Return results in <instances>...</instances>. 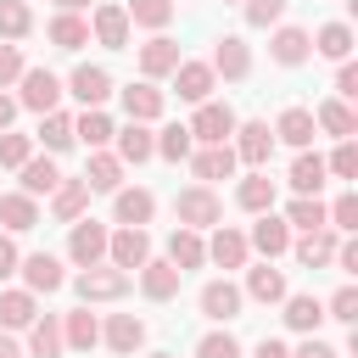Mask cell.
Instances as JSON below:
<instances>
[{
  "instance_id": "obj_1",
  "label": "cell",
  "mask_w": 358,
  "mask_h": 358,
  "mask_svg": "<svg viewBox=\"0 0 358 358\" xmlns=\"http://www.w3.org/2000/svg\"><path fill=\"white\" fill-rule=\"evenodd\" d=\"M173 218H179V229H207V224L224 218V201H218L207 185H190V190L173 196Z\"/></svg>"
},
{
  "instance_id": "obj_2",
  "label": "cell",
  "mask_w": 358,
  "mask_h": 358,
  "mask_svg": "<svg viewBox=\"0 0 358 358\" xmlns=\"http://www.w3.org/2000/svg\"><path fill=\"white\" fill-rule=\"evenodd\" d=\"M185 129H190V140H201V145H229V134H235V112L218 106V101H201L196 117H190Z\"/></svg>"
},
{
  "instance_id": "obj_3",
  "label": "cell",
  "mask_w": 358,
  "mask_h": 358,
  "mask_svg": "<svg viewBox=\"0 0 358 358\" xmlns=\"http://www.w3.org/2000/svg\"><path fill=\"white\" fill-rule=\"evenodd\" d=\"M67 257H73L78 268H95V263L106 257V224H95V218H73V235H67Z\"/></svg>"
},
{
  "instance_id": "obj_4",
  "label": "cell",
  "mask_w": 358,
  "mask_h": 358,
  "mask_svg": "<svg viewBox=\"0 0 358 358\" xmlns=\"http://www.w3.org/2000/svg\"><path fill=\"white\" fill-rule=\"evenodd\" d=\"M22 95H17V106H34V112H56V101H62V78L56 73H45V67H22Z\"/></svg>"
},
{
  "instance_id": "obj_5",
  "label": "cell",
  "mask_w": 358,
  "mask_h": 358,
  "mask_svg": "<svg viewBox=\"0 0 358 358\" xmlns=\"http://www.w3.org/2000/svg\"><path fill=\"white\" fill-rule=\"evenodd\" d=\"M106 257H112V268H145L151 263V235L145 229H117V235H106Z\"/></svg>"
},
{
  "instance_id": "obj_6",
  "label": "cell",
  "mask_w": 358,
  "mask_h": 358,
  "mask_svg": "<svg viewBox=\"0 0 358 358\" xmlns=\"http://www.w3.org/2000/svg\"><path fill=\"white\" fill-rule=\"evenodd\" d=\"M123 291H129V274H123V268H101V263H95V268L78 274V296H84V302H112V296H123Z\"/></svg>"
},
{
  "instance_id": "obj_7",
  "label": "cell",
  "mask_w": 358,
  "mask_h": 358,
  "mask_svg": "<svg viewBox=\"0 0 358 358\" xmlns=\"http://www.w3.org/2000/svg\"><path fill=\"white\" fill-rule=\"evenodd\" d=\"M235 134H241V140L229 145V151H235V162H252V168H263V162H268V151H274V134H268V123H235Z\"/></svg>"
},
{
  "instance_id": "obj_8",
  "label": "cell",
  "mask_w": 358,
  "mask_h": 358,
  "mask_svg": "<svg viewBox=\"0 0 358 358\" xmlns=\"http://www.w3.org/2000/svg\"><path fill=\"white\" fill-rule=\"evenodd\" d=\"M268 56H274L280 67H302V62L313 56V39H308V28H280V34L268 39Z\"/></svg>"
},
{
  "instance_id": "obj_9",
  "label": "cell",
  "mask_w": 358,
  "mask_h": 358,
  "mask_svg": "<svg viewBox=\"0 0 358 358\" xmlns=\"http://www.w3.org/2000/svg\"><path fill=\"white\" fill-rule=\"evenodd\" d=\"M173 73H179V78H173V90H179V101H196V106H201V101L213 95V78H218V73H213L207 62H179Z\"/></svg>"
},
{
  "instance_id": "obj_10",
  "label": "cell",
  "mask_w": 358,
  "mask_h": 358,
  "mask_svg": "<svg viewBox=\"0 0 358 358\" xmlns=\"http://www.w3.org/2000/svg\"><path fill=\"white\" fill-rule=\"evenodd\" d=\"M246 246H257L263 257H280V252H291V224L274 218V213H263V218L252 224V241H246Z\"/></svg>"
},
{
  "instance_id": "obj_11",
  "label": "cell",
  "mask_w": 358,
  "mask_h": 358,
  "mask_svg": "<svg viewBox=\"0 0 358 358\" xmlns=\"http://www.w3.org/2000/svg\"><path fill=\"white\" fill-rule=\"evenodd\" d=\"M17 268H22L28 291H62V285H67V274H62V263H56L50 252H34V257H22Z\"/></svg>"
},
{
  "instance_id": "obj_12",
  "label": "cell",
  "mask_w": 358,
  "mask_h": 358,
  "mask_svg": "<svg viewBox=\"0 0 358 358\" xmlns=\"http://www.w3.org/2000/svg\"><path fill=\"white\" fill-rule=\"evenodd\" d=\"M90 34H95L106 50H123V45H129V11H123V6H101L95 22H90Z\"/></svg>"
},
{
  "instance_id": "obj_13",
  "label": "cell",
  "mask_w": 358,
  "mask_h": 358,
  "mask_svg": "<svg viewBox=\"0 0 358 358\" xmlns=\"http://www.w3.org/2000/svg\"><path fill=\"white\" fill-rule=\"evenodd\" d=\"M73 95L84 101V112H101V101L112 95V73L106 67H78L73 73Z\"/></svg>"
},
{
  "instance_id": "obj_14",
  "label": "cell",
  "mask_w": 358,
  "mask_h": 358,
  "mask_svg": "<svg viewBox=\"0 0 358 358\" xmlns=\"http://www.w3.org/2000/svg\"><path fill=\"white\" fill-rule=\"evenodd\" d=\"M324 173H330V168H324L319 151H296V162H291V190H296V196H319V190H324Z\"/></svg>"
},
{
  "instance_id": "obj_15",
  "label": "cell",
  "mask_w": 358,
  "mask_h": 358,
  "mask_svg": "<svg viewBox=\"0 0 358 358\" xmlns=\"http://www.w3.org/2000/svg\"><path fill=\"white\" fill-rule=\"evenodd\" d=\"M168 263H173L179 274L201 268V263H207V241H201L196 229H173V241H168Z\"/></svg>"
},
{
  "instance_id": "obj_16",
  "label": "cell",
  "mask_w": 358,
  "mask_h": 358,
  "mask_svg": "<svg viewBox=\"0 0 358 358\" xmlns=\"http://www.w3.org/2000/svg\"><path fill=\"white\" fill-rule=\"evenodd\" d=\"M246 252H252L246 235H241V229H224V224H218V235L207 241V257H213L218 268H246Z\"/></svg>"
},
{
  "instance_id": "obj_17",
  "label": "cell",
  "mask_w": 358,
  "mask_h": 358,
  "mask_svg": "<svg viewBox=\"0 0 358 358\" xmlns=\"http://www.w3.org/2000/svg\"><path fill=\"white\" fill-rule=\"evenodd\" d=\"M201 313L207 319H235L241 313V285H229V280H213V285H201Z\"/></svg>"
},
{
  "instance_id": "obj_18",
  "label": "cell",
  "mask_w": 358,
  "mask_h": 358,
  "mask_svg": "<svg viewBox=\"0 0 358 358\" xmlns=\"http://www.w3.org/2000/svg\"><path fill=\"white\" fill-rule=\"evenodd\" d=\"M173 67H179V45H173V39L157 34V39L140 45V73H145V78H162V73H173Z\"/></svg>"
},
{
  "instance_id": "obj_19",
  "label": "cell",
  "mask_w": 358,
  "mask_h": 358,
  "mask_svg": "<svg viewBox=\"0 0 358 358\" xmlns=\"http://www.w3.org/2000/svg\"><path fill=\"white\" fill-rule=\"evenodd\" d=\"M213 73H224V78H246V73H252V50H246L235 34H224L218 50H213Z\"/></svg>"
},
{
  "instance_id": "obj_20",
  "label": "cell",
  "mask_w": 358,
  "mask_h": 358,
  "mask_svg": "<svg viewBox=\"0 0 358 358\" xmlns=\"http://www.w3.org/2000/svg\"><path fill=\"white\" fill-rule=\"evenodd\" d=\"M336 229H308L302 241H296V263H308V268H324V263H336Z\"/></svg>"
},
{
  "instance_id": "obj_21",
  "label": "cell",
  "mask_w": 358,
  "mask_h": 358,
  "mask_svg": "<svg viewBox=\"0 0 358 358\" xmlns=\"http://www.w3.org/2000/svg\"><path fill=\"white\" fill-rule=\"evenodd\" d=\"M274 134H280L285 145L308 151V140H313V112H308V106H285V112H280V123H274Z\"/></svg>"
},
{
  "instance_id": "obj_22",
  "label": "cell",
  "mask_w": 358,
  "mask_h": 358,
  "mask_svg": "<svg viewBox=\"0 0 358 358\" xmlns=\"http://www.w3.org/2000/svg\"><path fill=\"white\" fill-rule=\"evenodd\" d=\"M190 168H196V179H207V185H213V179H229V173H235V151H229V145H201V151L190 157Z\"/></svg>"
},
{
  "instance_id": "obj_23",
  "label": "cell",
  "mask_w": 358,
  "mask_h": 358,
  "mask_svg": "<svg viewBox=\"0 0 358 358\" xmlns=\"http://www.w3.org/2000/svg\"><path fill=\"white\" fill-rule=\"evenodd\" d=\"M84 201H90V185H84V179H62V185L50 190V213H56L62 224H73V218L84 213Z\"/></svg>"
},
{
  "instance_id": "obj_24",
  "label": "cell",
  "mask_w": 358,
  "mask_h": 358,
  "mask_svg": "<svg viewBox=\"0 0 358 358\" xmlns=\"http://www.w3.org/2000/svg\"><path fill=\"white\" fill-rule=\"evenodd\" d=\"M112 196H117V224H123V229H140V224L157 213V196H151V190H112Z\"/></svg>"
},
{
  "instance_id": "obj_25",
  "label": "cell",
  "mask_w": 358,
  "mask_h": 358,
  "mask_svg": "<svg viewBox=\"0 0 358 358\" xmlns=\"http://www.w3.org/2000/svg\"><path fill=\"white\" fill-rule=\"evenodd\" d=\"M179 280H185V274H179L173 263H145V268H140V291H145L151 302H168V296L179 291Z\"/></svg>"
},
{
  "instance_id": "obj_26",
  "label": "cell",
  "mask_w": 358,
  "mask_h": 358,
  "mask_svg": "<svg viewBox=\"0 0 358 358\" xmlns=\"http://www.w3.org/2000/svg\"><path fill=\"white\" fill-rule=\"evenodd\" d=\"M101 336H106V347H112V352H134V347L145 341V324H140L134 313H112Z\"/></svg>"
},
{
  "instance_id": "obj_27",
  "label": "cell",
  "mask_w": 358,
  "mask_h": 358,
  "mask_svg": "<svg viewBox=\"0 0 358 358\" xmlns=\"http://www.w3.org/2000/svg\"><path fill=\"white\" fill-rule=\"evenodd\" d=\"M34 319H39L34 291H0V324H6V330H28Z\"/></svg>"
},
{
  "instance_id": "obj_28",
  "label": "cell",
  "mask_w": 358,
  "mask_h": 358,
  "mask_svg": "<svg viewBox=\"0 0 358 358\" xmlns=\"http://www.w3.org/2000/svg\"><path fill=\"white\" fill-rule=\"evenodd\" d=\"M313 129H324V134H336V140H352L358 117H352V106H347V101H324V106L313 112Z\"/></svg>"
},
{
  "instance_id": "obj_29",
  "label": "cell",
  "mask_w": 358,
  "mask_h": 358,
  "mask_svg": "<svg viewBox=\"0 0 358 358\" xmlns=\"http://www.w3.org/2000/svg\"><path fill=\"white\" fill-rule=\"evenodd\" d=\"M56 185H62V173H56L50 157H28L22 162V196H50Z\"/></svg>"
},
{
  "instance_id": "obj_30",
  "label": "cell",
  "mask_w": 358,
  "mask_h": 358,
  "mask_svg": "<svg viewBox=\"0 0 358 358\" xmlns=\"http://www.w3.org/2000/svg\"><path fill=\"white\" fill-rule=\"evenodd\" d=\"M235 201H241L246 213H268V207H274V179H268L263 168H257V173H246V179H241V190H235Z\"/></svg>"
},
{
  "instance_id": "obj_31",
  "label": "cell",
  "mask_w": 358,
  "mask_h": 358,
  "mask_svg": "<svg viewBox=\"0 0 358 358\" xmlns=\"http://www.w3.org/2000/svg\"><path fill=\"white\" fill-rule=\"evenodd\" d=\"M50 45H56V50H78V45H90V22L73 17V11L50 17Z\"/></svg>"
},
{
  "instance_id": "obj_32",
  "label": "cell",
  "mask_w": 358,
  "mask_h": 358,
  "mask_svg": "<svg viewBox=\"0 0 358 358\" xmlns=\"http://www.w3.org/2000/svg\"><path fill=\"white\" fill-rule=\"evenodd\" d=\"M123 106H129L134 123H151V117L162 112V90H157V84H129V90H123Z\"/></svg>"
},
{
  "instance_id": "obj_33",
  "label": "cell",
  "mask_w": 358,
  "mask_h": 358,
  "mask_svg": "<svg viewBox=\"0 0 358 358\" xmlns=\"http://www.w3.org/2000/svg\"><path fill=\"white\" fill-rule=\"evenodd\" d=\"M84 185H90V190H123V162L106 157V151H95L90 168H84Z\"/></svg>"
},
{
  "instance_id": "obj_34",
  "label": "cell",
  "mask_w": 358,
  "mask_h": 358,
  "mask_svg": "<svg viewBox=\"0 0 358 358\" xmlns=\"http://www.w3.org/2000/svg\"><path fill=\"white\" fill-rule=\"evenodd\" d=\"M285 224H296V229L308 235V229H330V213H324L319 196H296V201L285 207Z\"/></svg>"
},
{
  "instance_id": "obj_35",
  "label": "cell",
  "mask_w": 358,
  "mask_h": 358,
  "mask_svg": "<svg viewBox=\"0 0 358 358\" xmlns=\"http://www.w3.org/2000/svg\"><path fill=\"white\" fill-rule=\"evenodd\" d=\"M62 341H67V347H78V352H90V347L101 341L95 313H84V308H78V313H67V319H62Z\"/></svg>"
},
{
  "instance_id": "obj_36",
  "label": "cell",
  "mask_w": 358,
  "mask_h": 358,
  "mask_svg": "<svg viewBox=\"0 0 358 358\" xmlns=\"http://www.w3.org/2000/svg\"><path fill=\"white\" fill-rule=\"evenodd\" d=\"M28 330H34V336H28V347H34V358H62V347H67V341H62V324H56V313H45V319H34Z\"/></svg>"
},
{
  "instance_id": "obj_37",
  "label": "cell",
  "mask_w": 358,
  "mask_h": 358,
  "mask_svg": "<svg viewBox=\"0 0 358 358\" xmlns=\"http://www.w3.org/2000/svg\"><path fill=\"white\" fill-rule=\"evenodd\" d=\"M313 50L330 56V62H347V56H352V28H347V22H324L319 39H313Z\"/></svg>"
},
{
  "instance_id": "obj_38",
  "label": "cell",
  "mask_w": 358,
  "mask_h": 358,
  "mask_svg": "<svg viewBox=\"0 0 358 358\" xmlns=\"http://www.w3.org/2000/svg\"><path fill=\"white\" fill-rule=\"evenodd\" d=\"M157 151V140L145 134V123H129V129H117V162H145Z\"/></svg>"
},
{
  "instance_id": "obj_39",
  "label": "cell",
  "mask_w": 358,
  "mask_h": 358,
  "mask_svg": "<svg viewBox=\"0 0 358 358\" xmlns=\"http://www.w3.org/2000/svg\"><path fill=\"white\" fill-rule=\"evenodd\" d=\"M0 224L6 229H34L39 224V207H34V196H0Z\"/></svg>"
},
{
  "instance_id": "obj_40",
  "label": "cell",
  "mask_w": 358,
  "mask_h": 358,
  "mask_svg": "<svg viewBox=\"0 0 358 358\" xmlns=\"http://www.w3.org/2000/svg\"><path fill=\"white\" fill-rule=\"evenodd\" d=\"M246 296H257V302H285V274L280 268H252L246 274Z\"/></svg>"
},
{
  "instance_id": "obj_41",
  "label": "cell",
  "mask_w": 358,
  "mask_h": 358,
  "mask_svg": "<svg viewBox=\"0 0 358 358\" xmlns=\"http://www.w3.org/2000/svg\"><path fill=\"white\" fill-rule=\"evenodd\" d=\"M319 319H324L319 296H285V324L291 330H319Z\"/></svg>"
},
{
  "instance_id": "obj_42",
  "label": "cell",
  "mask_w": 358,
  "mask_h": 358,
  "mask_svg": "<svg viewBox=\"0 0 358 358\" xmlns=\"http://www.w3.org/2000/svg\"><path fill=\"white\" fill-rule=\"evenodd\" d=\"M123 11H129V22H140V28H168V22H173V0H129Z\"/></svg>"
},
{
  "instance_id": "obj_43",
  "label": "cell",
  "mask_w": 358,
  "mask_h": 358,
  "mask_svg": "<svg viewBox=\"0 0 358 358\" xmlns=\"http://www.w3.org/2000/svg\"><path fill=\"white\" fill-rule=\"evenodd\" d=\"M39 140L50 145V151H67L78 134H73V117L67 112H45V123H39Z\"/></svg>"
},
{
  "instance_id": "obj_44",
  "label": "cell",
  "mask_w": 358,
  "mask_h": 358,
  "mask_svg": "<svg viewBox=\"0 0 358 358\" xmlns=\"http://www.w3.org/2000/svg\"><path fill=\"white\" fill-rule=\"evenodd\" d=\"M190 145H196V140H190V129H185V123H168V129L157 134V151H162L168 162H185V157H190Z\"/></svg>"
},
{
  "instance_id": "obj_45",
  "label": "cell",
  "mask_w": 358,
  "mask_h": 358,
  "mask_svg": "<svg viewBox=\"0 0 358 358\" xmlns=\"http://www.w3.org/2000/svg\"><path fill=\"white\" fill-rule=\"evenodd\" d=\"M28 28H34V11H28L22 0H0V34H6V39H22Z\"/></svg>"
},
{
  "instance_id": "obj_46",
  "label": "cell",
  "mask_w": 358,
  "mask_h": 358,
  "mask_svg": "<svg viewBox=\"0 0 358 358\" xmlns=\"http://www.w3.org/2000/svg\"><path fill=\"white\" fill-rule=\"evenodd\" d=\"M73 134H84L90 145H106V140H112L117 129H112V117H106V112H84V117L73 123Z\"/></svg>"
},
{
  "instance_id": "obj_47",
  "label": "cell",
  "mask_w": 358,
  "mask_h": 358,
  "mask_svg": "<svg viewBox=\"0 0 358 358\" xmlns=\"http://www.w3.org/2000/svg\"><path fill=\"white\" fill-rule=\"evenodd\" d=\"M34 157V140L28 134H0V168H22Z\"/></svg>"
},
{
  "instance_id": "obj_48",
  "label": "cell",
  "mask_w": 358,
  "mask_h": 358,
  "mask_svg": "<svg viewBox=\"0 0 358 358\" xmlns=\"http://www.w3.org/2000/svg\"><path fill=\"white\" fill-rule=\"evenodd\" d=\"M196 358H241V341H235L229 330H213V336H201Z\"/></svg>"
},
{
  "instance_id": "obj_49",
  "label": "cell",
  "mask_w": 358,
  "mask_h": 358,
  "mask_svg": "<svg viewBox=\"0 0 358 358\" xmlns=\"http://www.w3.org/2000/svg\"><path fill=\"white\" fill-rule=\"evenodd\" d=\"M330 213V229L341 235V229H358V196L347 190V196H336V207H324Z\"/></svg>"
},
{
  "instance_id": "obj_50",
  "label": "cell",
  "mask_w": 358,
  "mask_h": 358,
  "mask_svg": "<svg viewBox=\"0 0 358 358\" xmlns=\"http://www.w3.org/2000/svg\"><path fill=\"white\" fill-rule=\"evenodd\" d=\"M324 168H330L336 179H358V145H352V140H341V145H336V157H330Z\"/></svg>"
},
{
  "instance_id": "obj_51",
  "label": "cell",
  "mask_w": 358,
  "mask_h": 358,
  "mask_svg": "<svg viewBox=\"0 0 358 358\" xmlns=\"http://www.w3.org/2000/svg\"><path fill=\"white\" fill-rule=\"evenodd\" d=\"M285 17V0H246V22L252 28H268V22H280Z\"/></svg>"
},
{
  "instance_id": "obj_52",
  "label": "cell",
  "mask_w": 358,
  "mask_h": 358,
  "mask_svg": "<svg viewBox=\"0 0 358 358\" xmlns=\"http://www.w3.org/2000/svg\"><path fill=\"white\" fill-rule=\"evenodd\" d=\"M330 319H341V324L358 319V291H352V285H341V291L330 296Z\"/></svg>"
},
{
  "instance_id": "obj_53",
  "label": "cell",
  "mask_w": 358,
  "mask_h": 358,
  "mask_svg": "<svg viewBox=\"0 0 358 358\" xmlns=\"http://www.w3.org/2000/svg\"><path fill=\"white\" fill-rule=\"evenodd\" d=\"M17 78H22V50L17 45H0V90L17 84Z\"/></svg>"
},
{
  "instance_id": "obj_54",
  "label": "cell",
  "mask_w": 358,
  "mask_h": 358,
  "mask_svg": "<svg viewBox=\"0 0 358 358\" xmlns=\"http://www.w3.org/2000/svg\"><path fill=\"white\" fill-rule=\"evenodd\" d=\"M336 95H347V101L358 95V67H352V62H341V73H336Z\"/></svg>"
},
{
  "instance_id": "obj_55",
  "label": "cell",
  "mask_w": 358,
  "mask_h": 358,
  "mask_svg": "<svg viewBox=\"0 0 358 358\" xmlns=\"http://www.w3.org/2000/svg\"><path fill=\"white\" fill-rule=\"evenodd\" d=\"M17 263H22V257H17V246L0 235V280H11V274H17Z\"/></svg>"
},
{
  "instance_id": "obj_56",
  "label": "cell",
  "mask_w": 358,
  "mask_h": 358,
  "mask_svg": "<svg viewBox=\"0 0 358 358\" xmlns=\"http://www.w3.org/2000/svg\"><path fill=\"white\" fill-rule=\"evenodd\" d=\"M291 358H336V347H324V341H302Z\"/></svg>"
},
{
  "instance_id": "obj_57",
  "label": "cell",
  "mask_w": 358,
  "mask_h": 358,
  "mask_svg": "<svg viewBox=\"0 0 358 358\" xmlns=\"http://www.w3.org/2000/svg\"><path fill=\"white\" fill-rule=\"evenodd\" d=\"M252 358H291V352H285V341H257Z\"/></svg>"
},
{
  "instance_id": "obj_58",
  "label": "cell",
  "mask_w": 358,
  "mask_h": 358,
  "mask_svg": "<svg viewBox=\"0 0 358 358\" xmlns=\"http://www.w3.org/2000/svg\"><path fill=\"white\" fill-rule=\"evenodd\" d=\"M11 117H17V101H11V95H0V134L11 129Z\"/></svg>"
},
{
  "instance_id": "obj_59",
  "label": "cell",
  "mask_w": 358,
  "mask_h": 358,
  "mask_svg": "<svg viewBox=\"0 0 358 358\" xmlns=\"http://www.w3.org/2000/svg\"><path fill=\"white\" fill-rule=\"evenodd\" d=\"M0 358H22V352H17V341H6V336H0Z\"/></svg>"
},
{
  "instance_id": "obj_60",
  "label": "cell",
  "mask_w": 358,
  "mask_h": 358,
  "mask_svg": "<svg viewBox=\"0 0 358 358\" xmlns=\"http://www.w3.org/2000/svg\"><path fill=\"white\" fill-rule=\"evenodd\" d=\"M56 6H62V11H78V6H90V0H56Z\"/></svg>"
},
{
  "instance_id": "obj_61",
  "label": "cell",
  "mask_w": 358,
  "mask_h": 358,
  "mask_svg": "<svg viewBox=\"0 0 358 358\" xmlns=\"http://www.w3.org/2000/svg\"><path fill=\"white\" fill-rule=\"evenodd\" d=\"M151 358H168V352H151Z\"/></svg>"
}]
</instances>
